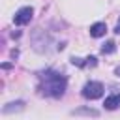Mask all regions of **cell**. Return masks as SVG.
Wrapping results in <instances>:
<instances>
[{
	"label": "cell",
	"instance_id": "6da1fadb",
	"mask_svg": "<svg viewBox=\"0 0 120 120\" xmlns=\"http://www.w3.org/2000/svg\"><path fill=\"white\" fill-rule=\"evenodd\" d=\"M68 81L66 77H62L56 71H45L39 73V90L41 94L49 96V98H62L66 92Z\"/></svg>",
	"mask_w": 120,
	"mask_h": 120
},
{
	"label": "cell",
	"instance_id": "30bf717a",
	"mask_svg": "<svg viewBox=\"0 0 120 120\" xmlns=\"http://www.w3.org/2000/svg\"><path fill=\"white\" fill-rule=\"evenodd\" d=\"M116 75H120V68H116Z\"/></svg>",
	"mask_w": 120,
	"mask_h": 120
},
{
	"label": "cell",
	"instance_id": "52a82bcc",
	"mask_svg": "<svg viewBox=\"0 0 120 120\" xmlns=\"http://www.w3.org/2000/svg\"><path fill=\"white\" fill-rule=\"evenodd\" d=\"M114 41H107V43H103V47H101V52L103 54H111V52H114Z\"/></svg>",
	"mask_w": 120,
	"mask_h": 120
},
{
	"label": "cell",
	"instance_id": "7a4b0ae2",
	"mask_svg": "<svg viewBox=\"0 0 120 120\" xmlns=\"http://www.w3.org/2000/svg\"><path fill=\"white\" fill-rule=\"evenodd\" d=\"M82 96L86 99H98L103 96V84L99 81H90L82 86Z\"/></svg>",
	"mask_w": 120,
	"mask_h": 120
},
{
	"label": "cell",
	"instance_id": "3957f363",
	"mask_svg": "<svg viewBox=\"0 0 120 120\" xmlns=\"http://www.w3.org/2000/svg\"><path fill=\"white\" fill-rule=\"evenodd\" d=\"M32 15H34V9H32L30 6H24V8H21V9L15 13L13 22H15V24H19V26L28 24V22H30V19H32Z\"/></svg>",
	"mask_w": 120,
	"mask_h": 120
},
{
	"label": "cell",
	"instance_id": "ba28073f",
	"mask_svg": "<svg viewBox=\"0 0 120 120\" xmlns=\"http://www.w3.org/2000/svg\"><path fill=\"white\" fill-rule=\"evenodd\" d=\"M98 62H96V58L94 56H90V58H86V62H84V66H96Z\"/></svg>",
	"mask_w": 120,
	"mask_h": 120
},
{
	"label": "cell",
	"instance_id": "8992f818",
	"mask_svg": "<svg viewBox=\"0 0 120 120\" xmlns=\"http://www.w3.org/2000/svg\"><path fill=\"white\" fill-rule=\"evenodd\" d=\"M24 109V101H11V103H8V105H4V112L6 114H9V112H17V111H22Z\"/></svg>",
	"mask_w": 120,
	"mask_h": 120
},
{
	"label": "cell",
	"instance_id": "9c48e42d",
	"mask_svg": "<svg viewBox=\"0 0 120 120\" xmlns=\"http://www.w3.org/2000/svg\"><path fill=\"white\" fill-rule=\"evenodd\" d=\"M114 32H116V34H120V21L116 22V28H114Z\"/></svg>",
	"mask_w": 120,
	"mask_h": 120
},
{
	"label": "cell",
	"instance_id": "5b68a950",
	"mask_svg": "<svg viewBox=\"0 0 120 120\" xmlns=\"http://www.w3.org/2000/svg\"><path fill=\"white\" fill-rule=\"evenodd\" d=\"M105 32H107L105 22H94L90 26V36L92 38H101V36H105Z\"/></svg>",
	"mask_w": 120,
	"mask_h": 120
},
{
	"label": "cell",
	"instance_id": "277c9868",
	"mask_svg": "<svg viewBox=\"0 0 120 120\" xmlns=\"http://www.w3.org/2000/svg\"><path fill=\"white\" fill-rule=\"evenodd\" d=\"M105 109L107 111H114L120 107V94H111L109 98H105Z\"/></svg>",
	"mask_w": 120,
	"mask_h": 120
}]
</instances>
